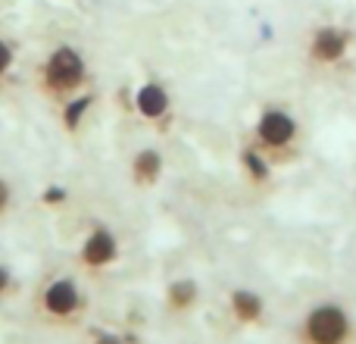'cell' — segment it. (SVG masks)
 Wrapping results in <instances>:
<instances>
[{"label":"cell","mask_w":356,"mask_h":344,"mask_svg":"<svg viewBox=\"0 0 356 344\" xmlns=\"http://www.w3.org/2000/svg\"><path fill=\"white\" fill-rule=\"evenodd\" d=\"M88 79H91L88 60L72 44H56V47L38 63V72H35L38 91L47 100H56V104H66L69 97L81 94Z\"/></svg>","instance_id":"1"},{"label":"cell","mask_w":356,"mask_h":344,"mask_svg":"<svg viewBox=\"0 0 356 344\" xmlns=\"http://www.w3.org/2000/svg\"><path fill=\"white\" fill-rule=\"evenodd\" d=\"M38 307H41L44 320L66 326V322H75L81 316V310H85V297H81V288L72 276H56L41 288Z\"/></svg>","instance_id":"2"},{"label":"cell","mask_w":356,"mask_h":344,"mask_svg":"<svg viewBox=\"0 0 356 344\" xmlns=\"http://www.w3.org/2000/svg\"><path fill=\"white\" fill-rule=\"evenodd\" d=\"M122 257V241L110 226H94L79 247V266L88 272H104Z\"/></svg>","instance_id":"3"},{"label":"cell","mask_w":356,"mask_h":344,"mask_svg":"<svg viewBox=\"0 0 356 344\" xmlns=\"http://www.w3.org/2000/svg\"><path fill=\"white\" fill-rule=\"evenodd\" d=\"M307 338L313 344H341L347 338V316L341 307H319L307 320Z\"/></svg>","instance_id":"4"},{"label":"cell","mask_w":356,"mask_h":344,"mask_svg":"<svg viewBox=\"0 0 356 344\" xmlns=\"http://www.w3.org/2000/svg\"><path fill=\"white\" fill-rule=\"evenodd\" d=\"M172 110V97H169L163 81H144L135 91V113L147 123H163Z\"/></svg>","instance_id":"5"},{"label":"cell","mask_w":356,"mask_h":344,"mask_svg":"<svg viewBox=\"0 0 356 344\" xmlns=\"http://www.w3.org/2000/svg\"><path fill=\"white\" fill-rule=\"evenodd\" d=\"M294 132H297L294 119L284 110H266L257 123V135L266 148H284V144L294 138Z\"/></svg>","instance_id":"6"},{"label":"cell","mask_w":356,"mask_h":344,"mask_svg":"<svg viewBox=\"0 0 356 344\" xmlns=\"http://www.w3.org/2000/svg\"><path fill=\"white\" fill-rule=\"evenodd\" d=\"M131 182L138 188H154L163 178V169H166V160L156 148H141L135 157H131Z\"/></svg>","instance_id":"7"},{"label":"cell","mask_w":356,"mask_h":344,"mask_svg":"<svg viewBox=\"0 0 356 344\" xmlns=\"http://www.w3.org/2000/svg\"><path fill=\"white\" fill-rule=\"evenodd\" d=\"M347 44H350V35L328 25V29H319L313 35V44H309V50H313V56L319 63H334V60H341V56H344Z\"/></svg>","instance_id":"8"},{"label":"cell","mask_w":356,"mask_h":344,"mask_svg":"<svg viewBox=\"0 0 356 344\" xmlns=\"http://www.w3.org/2000/svg\"><path fill=\"white\" fill-rule=\"evenodd\" d=\"M197 297H200V285H197L194 279H175L166 288V307L172 310V313H188L197 304Z\"/></svg>","instance_id":"9"},{"label":"cell","mask_w":356,"mask_h":344,"mask_svg":"<svg viewBox=\"0 0 356 344\" xmlns=\"http://www.w3.org/2000/svg\"><path fill=\"white\" fill-rule=\"evenodd\" d=\"M91 107H94V94L91 91H81V94H75V97H69L66 104H63V129L79 132Z\"/></svg>","instance_id":"10"},{"label":"cell","mask_w":356,"mask_h":344,"mask_svg":"<svg viewBox=\"0 0 356 344\" xmlns=\"http://www.w3.org/2000/svg\"><path fill=\"white\" fill-rule=\"evenodd\" d=\"M232 313L238 316L241 322H253L263 313V301H259V295H253V291L238 288V291H232Z\"/></svg>","instance_id":"11"},{"label":"cell","mask_w":356,"mask_h":344,"mask_svg":"<svg viewBox=\"0 0 356 344\" xmlns=\"http://www.w3.org/2000/svg\"><path fill=\"white\" fill-rule=\"evenodd\" d=\"M13 66H16V47L0 35V88H3L6 79L13 75Z\"/></svg>","instance_id":"12"},{"label":"cell","mask_w":356,"mask_h":344,"mask_svg":"<svg viewBox=\"0 0 356 344\" xmlns=\"http://www.w3.org/2000/svg\"><path fill=\"white\" fill-rule=\"evenodd\" d=\"M244 166L250 169L253 178H266V160L257 154V150H244Z\"/></svg>","instance_id":"13"},{"label":"cell","mask_w":356,"mask_h":344,"mask_svg":"<svg viewBox=\"0 0 356 344\" xmlns=\"http://www.w3.org/2000/svg\"><path fill=\"white\" fill-rule=\"evenodd\" d=\"M10 207H13V185L6 175H0V219L10 213Z\"/></svg>","instance_id":"14"},{"label":"cell","mask_w":356,"mask_h":344,"mask_svg":"<svg viewBox=\"0 0 356 344\" xmlns=\"http://www.w3.org/2000/svg\"><path fill=\"white\" fill-rule=\"evenodd\" d=\"M10 291H13V272L6 263H0V301H3Z\"/></svg>","instance_id":"15"},{"label":"cell","mask_w":356,"mask_h":344,"mask_svg":"<svg viewBox=\"0 0 356 344\" xmlns=\"http://www.w3.org/2000/svg\"><path fill=\"white\" fill-rule=\"evenodd\" d=\"M91 344H129L122 338V335H116V332H97L91 338Z\"/></svg>","instance_id":"16"},{"label":"cell","mask_w":356,"mask_h":344,"mask_svg":"<svg viewBox=\"0 0 356 344\" xmlns=\"http://www.w3.org/2000/svg\"><path fill=\"white\" fill-rule=\"evenodd\" d=\"M63 197H66V194H63V191L54 185V191H50V194H44V203H47V201H63Z\"/></svg>","instance_id":"17"}]
</instances>
